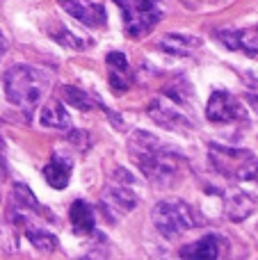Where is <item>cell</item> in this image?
Returning a JSON list of instances; mask_svg holds the SVG:
<instances>
[{
    "label": "cell",
    "mask_w": 258,
    "mask_h": 260,
    "mask_svg": "<svg viewBox=\"0 0 258 260\" xmlns=\"http://www.w3.org/2000/svg\"><path fill=\"white\" fill-rule=\"evenodd\" d=\"M206 119L210 123H240L247 121V110L229 91H213L206 105Z\"/></svg>",
    "instance_id": "ba28073f"
},
{
    "label": "cell",
    "mask_w": 258,
    "mask_h": 260,
    "mask_svg": "<svg viewBox=\"0 0 258 260\" xmlns=\"http://www.w3.org/2000/svg\"><path fill=\"white\" fill-rule=\"evenodd\" d=\"M62 94H64V99H67L69 103H71L73 108H78V110H91V108L99 105V101H96L89 91L80 89V87H76V85H64Z\"/></svg>",
    "instance_id": "ffe728a7"
},
{
    "label": "cell",
    "mask_w": 258,
    "mask_h": 260,
    "mask_svg": "<svg viewBox=\"0 0 258 260\" xmlns=\"http://www.w3.org/2000/svg\"><path fill=\"white\" fill-rule=\"evenodd\" d=\"M23 233H25V238L30 240V244L35 249H39V251H55L57 249V238H55L50 231H44V229H37V226L27 224V221H23Z\"/></svg>",
    "instance_id": "d6986e66"
},
{
    "label": "cell",
    "mask_w": 258,
    "mask_h": 260,
    "mask_svg": "<svg viewBox=\"0 0 258 260\" xmlns=\"http://www.w3.org/2000/svg\"><path fill=\"white\" fill-rule=\"evenodd\" d=\"M128 151L140 171L160 187H172L183 178V155L146 130H135L128 139Z\"/></svg>",
    "instance_id": "6da1fadb"
},
{
    "label": "cell",
    "mask_w": 258,
    "mask_h": 260,
    "mask_svg": "<svg viewBox=\"0 0 258 260\" xmlns=\"http://www.w3.org/2000/svg\"><path fill=\"white\" fill-rule=\"evenodd\" d=\"M217 39L229 50H242L258 59V30H222L217 32Z\"/></svg>",
    "instance_id": "7c38bea8"
},
{
    "label": "cell",
    "mask_w": 258,
    "mask_h": 260,
    "mask_svg": "<svg viewBox=\"0 0 258 260\" xmlns=\"http://www.w3.org/2000/svg\"><path fill=\"white\" fill-rule=\"evenodd\" d=\"M210 165L217 174L238 180V183H258V160L249 151L213 144L210 146Z\"/></svg>",
    "instance_id": "277c9868"
},
{
    "label": "cell",
    "mask_w": 258,
    "mask_h": 260,
    "mask_svg": "<svg viewBox=\"0 0 258 260\" xmlns=\"http://www.w3.org/2000/svg\"><path fill=\"white\" fill-rule=\"evenodd\" d=\"M53 39L57 41V44H62L64 48H71V50H85L87 46H89V41H87V39H80V37L73 35V32L67 30L64 25H59V30L53 32Z\"/></svg>",
    "instance_id": "7402d4cb"
},
{
    "label": "cell",
    "mask_w": 258,
    "mask_h": 260,
    "mask_svg": "<svg viewBox=\"0 0 258 260\" xmlns=\"http://www.w3.org/2000/svg\"><path fill=\"white\" fill-rule=\"evenodd\" d=\"M165 96L167 99H172L176 105H181V108H185V105L192 103V87L190 82L185 80V78H176V80L172 82V85L165 87Z\"/></svg>",
    "instance_id": "44dd1931"
},
{
    "label": "cell",
    "mask_w": 258,
    "mask_h": 260,
    "mask_svg": "<svg viewBox=\"0 0 258 260\" xmlns=\"http://www.w3.org/2000/svg\"><path fill=\"white\" fill-rule=\"evenodd\" d=\"M153 226L158 229V233L167 240H176L181 235H185L187 231L197 229L204 224L201 215L190 206V203L181 201V199H165L151 212Z\"/></svg>",
    "instance_id": "3957f363"
},
{
    "label": "cell",
    "mask_w": 258,
    "mask_h": 260,
    "mask_svg": "<svg viewBox=\"0 0 258 260\" xmlns=\"http://www.w3.org/2000/svg\"><path fill=\"white\" fill-rule=\"evenodd\" d=\"M64 12H69V16H73L76 21H80L87 27H101L105 25V7L99 0H59Z\"/></svg>",
    "instance_id": "9c48e42d"
},
{
    "label": "cell",
    "mask_w": 258,
    "mask_h": 260,
    "mask_svg": "<svg viewBox=\"0 0 258 260\" xmlns=\"http://www.w3.org/2000/svg\"><path fill=\"white\" fill-rule=\"evenodd\" d=\"M204 3H210V5H219V3H227V0H204Z\"/></svg>",
    "instance_id": "484cf974"
},
{
    "label": "cell",
    "mask_w": 258,
    "mask_h": 260,
    "mask_svg": "<svg viewBox=\"0 0 258 260\" xmlns=\"http://www.w3.org/2000/svg\"><path fill=\"white\" fill-rule=\"evenodd\" d=\"M229 249V240L224 235L217 233H208L204 238H199L197 242L185 244L181 249V256L183 258H195V260H215L219 256H224Z\"/></svg>",
    "instance_id": "30bf717a"
},
{
    "label": "cell",
    "mask_w": 258,
    "mask_h": 260,
    "mask_svg": "<svg viewBox=\"0 0 258 260\" xmlns=\"http://www.w3.org/2000/svg\"><path fill=\"white\" fill-rule=\"evenodd\" d=\"M5 96L9 103L21 108L25 114H32L44 96L50 89V76L30 64H14L3 76Z\"/></svg>",
    "instance_id": "7a4b0ae2"
},
{
    "label": "cell",
    "mask_w": 258,
    "mask_h": 260,
    "mask_svg": "<svg viewBox=\"0 0 258 260\" xmlns=\"http://www.w3.org/2000/svg\"><path fill=\"white\" fill-rule=\"evenodd\" d=\"M146 112H149V117L153 119L158 126H163L167 130L185 133V130H190L192 126H195L192 119L181 110V105H176L172 99H167L165 94L151 101V103L146 105Z\"/></svg>",
    "instance_id": "52a82bcc"
},
{
    "label": "cell",
    "mask_w": 258,
    "mask_h": 260,
    "mask_svg": "<svg viewBox=\"0 0 258 260\" xmlns=\"http://www.w3.org/2000/svg\"><path fill=\"white\" fill-rule=\"evenodd\" d=\"M71 224H73V231H76L78 235L91 233L96 226L94 208H91L87 201H76L71 206Z\"/></svg>",
    "instance_id": "e0dca14e"
},
{
    "label": "cell",
    "mask_w": 258,
    "mask_h": 260,
    "mask_svg": "<svg viewBox=\"0 0 258 260\" xmlns=\"http://www.w3.org/2000/svg\"><path fill=\"white\" fill-rule=\"evenodd\" d=\"M137 189H135V178L133 174H128L126 169H114V174H110V180L103 189V208L108 212V217L112 221L126 217L128 212L135 210L137 206Z\"/></svg>",
    "instance_id": "5b68a950"
},
{
    "label": "cell",
    "mask_w": 258,
    "mask_h": 260,
    "mask_svg": "<svg viewBox=\"0 0 258 260\" xmlns=\"http://www.w3.org/2000/svg\"><path fill=\"white\" fill-rule=\"evenodd\" d=\"M39 123L53 130H69L71 128V117H69L67 108L62 101H48L39 112Z\"/></svg>",
    "instance_id": "2e32d148"
},
{
    "label": "cell",
    "mask_w": 258,
    "mask_h": 260,
    "mask_svg": "<svg viewBox=\"0 0 258 260\" xmlns=\"http://www.w3.org/2000/svg\"><path fill=\"white\" fill-rule=\"evenodd\" d=\"M12 199H14V203H16V208H14V210H18V212L35 210V215H46V217H50L48 210H46V208L41 206L39 201H37L35 194H32V189L27 187V185H23V183H16V185H14Z\"/></svg>",
    "instance_id": "ac0fdd59"
},
{
    "label": "cell",
    "mask_w": 258,
    "mask_h": 260,
    "mask_svg": "<svg viewBox=\"0 0 258 260\" xmlns=\"http://www.w3.org/2000/svg\"><path fill=\"white\" fill-rule=\"evenodd\" d=\"M108 62V73H110V87H112L117 94H123V91L131 89V82H133V76H131V64H128L126 55L114 50L105 57Z\"/></svg>",
    "instance_id": "4fadbf2b"
},
{
    "label": "cell",
    "mask_w": 258,
    "mask_h": 260,
    "mask_svg": "<svg viewBox=\"0 0 258 260\" xmlns=\"http://www.w3.org/2000/svg\"><path fill=\"white\" fill-rule=\"evenodd\" d=\"M7 39H5V35H3V32H0V59H3L5 57V53H7Z\"/></svg>",
    "instance_id": "d4e9b609"
},
{
    "label": "cell",
    "mask_w": 258,
    "mask_h": 260,
    "mask_svg": "<svg viewBox=\"0 0 258 260\" xmlns=\"http://www.w3.org/2000/svg\"><path fill=\"white\" fill-rule=\"evenodd\" d=\"M224 206H227V217L231 221H245L251 212L256 210L258 201L251 192L245 189H229L224 194Z\"/></svg>",
    "instance_id": "8fae6325"
},
{
    "label": "cell",
    "mask_w": 258,
    "mask_h": 260,
    "mask_svg": "<svg viewBox=\"0 0 258 260\" xmlns=\"http://www.w3.org/2000/svg\"><path fill=\"white\" fill-rule=\"evenodd\" d=\"M158 48L169 55H178V57H190L201 48V39L192 35H183V32H169L158 41Z\"/></svg>",
    "instance_id": "5bb4252c"
},
{
    "label": "cell",
    "mask_w": 258,
    "mask_h": 260,
    "mask_svg": "<svg viewBox=\"0 0 258 260\" xmlns=\"http://www.w3.org/2000/svg\"><path fill=\"white\" fill-rule=\"evenodd\" d=\"M114 3L121 9L126 32L135 39L153 30L165 14L160 0H114Z\"/></svg>",
    "instance_id": "8992f818"
},
{
    "label": "cell",
    "mask_w": 258,
    "mask_h": 260,
    "mask_svg": "<svg viewBox=\"0 0 258 260\" xmlns=\"http://www.w3.org/2000/svg\"><path fill=\"white\" fill-rule=\"evenodd\" d=\"M7 176V165H5V146H3V139H0V178Z\"/></svg>",
    "instance_id": "cb8c5ba5"
},
{
    "label": "cell",
    "mask_w": 258,
    "mask_h": 260,
    "mask_svg": "<svg viewBox=\"0 0 258 260\" xmlns=\"http://www.w3.org/2000/svg\"><path fill=\"white\" fill-rule=\"evenodd\" d=\"M73 169V160L64 155H53V160L44 167V178L50 187L55 189H64L69 185V176Z\"/></svg>",
    "instance_id": "9a60e30c"
},
{
    "label": "cell",
    "mask_w": 258,
    "mask_h": 260,
    "mask_svg": "<svg viewBox=\"0 0 258 260\" xmlns=\"http://www.w3.org/2000/svg\"><path fill=\"white\" fill-rule=\"evenodd\" d=\"M245 99H247V103H249V108L258 114V94H254V91H247Z\"/></svg>",
    "instance_id": "603a6c76"
}]
</instances>
